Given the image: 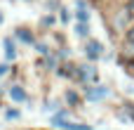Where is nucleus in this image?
Returning a JSON list of instances; mask_svg holds the SVG:
<instances>
[{
	"label": "nucleus",
	"mask_w": 134,
	"mask_h": 130,
	"mask_svg": "<svg viewBox=\"0 0 134 130\" xmlns=\"http://www.w3.org/2000/svg\"><path fill=\"white\" fill-rule=\"evenodd\" d=\"M85 54H87L90 59H99V57L104 54V45L97 43V40H90V43L85 45Z\"/></svg>",
	"instance_id": "f257e3e1"
},
{
	"label": "nucleus",
	"mask_w": 134,
	"mask_h": 130,
	"mask_svg": "<svg viewBox=\"0 0 134 130\" xmlns=\"http://www.w3.org/2000/svg\"><path fill=\"white\" fill-rule=\"evenodd\" d=\"M106 97H108V88L99 85V88H90L87 90V99L90 102H99V99H106Z\"/></svg>",
	"instance_id": "f03ea898"
},
{
	"label": "nucleus",
	"mask_w": 134,
	"mask_h": 130,
	"mask_svg": "<svg viewBox=\"0 0 134 130\" xmlns=\"http://www.w3.org/2000/svg\"><path fill=\"white\" fill-rule=\"evenodd\" d=\"M54 123H59L64 130H92V126H85V123H71V121H61V116L54 118Z\"/></svg>",
	"instance_id": "7ed1b4c3"
},
{
	"label": "nucleus",
	"mask_w": 134,
	"mask_h": 130,
	"mask_svg": "<svg viewBox=\"0 0 134 130\" xmlns=\"http://www.w3.org/2000/svg\"><path fill=\"white\" fill-rule=\"evenodd\" d=\"M78 78H80V81H94V78H97V71H94L92 66H80Z\"/></svg>",
	"instance_id": "20e7f679"
},
{
	"label": "nucleus",
	"mask_w": 134,
	"mask_h": 130,
	"mask_svg": "<svg viewBox=\"0 0 134 130\" xmlns=\"http://www.w3.org/2000/svg\"><path fill=\"white\" fill-rule=\"evenodd\" d=\"M75 17H78L80 24H87V21H90V12H87L85 2H78V12H75Z\"/></svg>",
	"instance_id": "39448f33"
},
{
	"label": "nucleus",
	"mask_w": 134,
	"mask_h": 130,
	"mask_svg": "<svg viewBox=\"0 0 134 130\" xmlns=\"http://www.w3.org/2000/svg\"><path fill=\"white\" fill-rule=\"evenodd\" d=\"M9 97H12L14 102H24V99H26V92H24L21 88H16V85H12V88H9Z\"/></svg>",
	"instance_id": "423d86ee"
},
{
	"label": "nucleus",
	"mask_w": 134,
	"mask_h": 130,
	"mask_svg": "<svg viewBox=\"0 0 134 130\" xmlns=\"http://www.w3.org/2000/svg\"><path fill=\"white\" fill-rule=\"evenodd\" d=\"M5 57H7V59H14V57H16V50H14L12 38H7V40H5Z\"/></svg>",
	"instance_id": "0eeeda50"
},
{
	"label": "nucleus",
	"mask_w": 134,
	"mask_h": 130,
	"mask_svg": "<svg viewBox=\"0 0 134 130\" xmlns=\"http://www.w3.org/2000/svg\"><path fill=\"white\" fill-rule=\"evenodd\" d=\"M127 19H130V12H127V9H122V12H120V17L115 19V26H120V28H122V26L127 24Z\"/></svg>",
	"instance_id": "6e6552de"
},
{
	"label": "nucleus",
	"mask_w": 134,
	"mask_h": 130,
	"mask_svg": "<svg viewBox=\"0 0 134 130\" xmlns=\"http://www.w3.org/2000/svg\"><path fill=\"white\" fill-rule=\"evenodd\" d=\"M75 33H78V36H87V33H90V26H87V24H78Z\"/></svg>",
	"instance_id": "1a4fd4ad"
},
{
	"label": "nucleus",
	"mask_w": 134,
	"mask_h": 130,
	"mask_svg": "<svg viewBox=\"0 0 134 130\" xmlns=\"http://www.w3.org/2000/svg\"><path fill=\"white\" fill-rule=\"evenodd\" d=\"M125 57H134V43H127L125 45Z\"/></svg>",
	"instance_id": "9d476101"
},
{
	"label": "nucleus",
	"mask_w": 134,
	"mask_h": 130,
	"mask_svg": "<svg viewBox=\"0 0 134 130\" xmlns=\"http://www.w3.org/2000/svg\"><path fill=\"white\" fill-rule=\"evenodd\" d=\"M66 99H68L71 104H75V102H78V95H75V92H68V95H66Z\"/></svg>",
	"instance_id": "9b49d317"
},
{
	"label": "nucleus",
	"mask_w": 134,
	"mask_h": 130,
	"mask_svg": "<svg viewBox=\"0 0 134 130\" xmlns=\"http://www.w3.org/2000/svg\"><path fill=\"white\" fill-rule=\"evenodd\" d=\"M127 40H130V43H134V26L127 31Z\"/></svg>",
	"instance_id": "f8f14e48"
},
{
	"label": "nucleus",
	"mask_w": 134,
	"mask_h": 130,
	"mask_svg": "<svg viewBox=\"0 0 134 130\" xmlns=\"http://www.w3.org/2000/svg\"><path fill=\"white\" fill-rule=\"evenodd\" d=\"M5 73H7V66H5V64H2V66H0V78H2V76H5Z\"/></svg>",
	"instance_id": "ddd939ff"
},
{
	"label": "nucleus",
	"mask_w": 134,
	"mask_h": 130,
	"mask_svg": "<svg viewBox=\"0 0 134 130\" xmlns=\"http://www.w3.org/2000/svg\"><path fill=\"white\" fill-rule=\"evenodd\" d=\"M130 92H134V88H130Z\"/></svg>",
	"instance_id": "4468645a"
}]
</instances>
